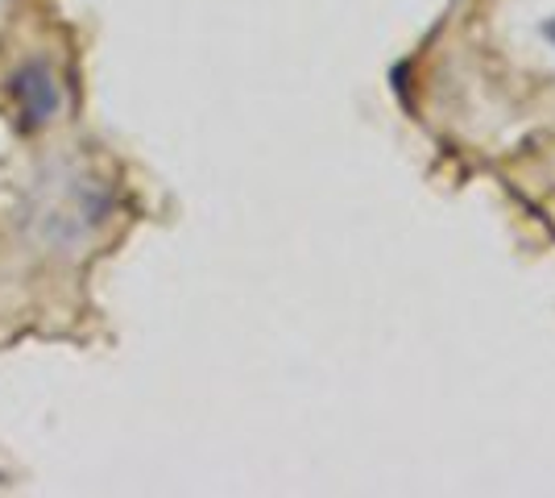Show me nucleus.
<instances>
[{
    "instance_id": "obj_1",
    "label": "nucleus",
    "mask_w": 555,
    "mask_h": 498,
    "mask_svg": "<svg viewBox=\"0 0 555 498\" xmlns=\"http://www.w3.org/2000/svg\"><path fill=\"white\" fill-rule=\"evenodd\" d=\"M9 92L17 95L25 125H47L59 113V84L42 59H29L22 72L9 79Z\"/></svg>"
},
{
    "instance_id": "obj_2",
    "label": "nucleus",
    "mask_w": 555,
    "mask_h": 498,
    "mask_svg": "<svg viewBox=\"0 0 555 498\" xmlns=\"http://www.w3.org/2000/svg\"><path fill=\"white\" fill-rule=\"evenodd\" d=\"M543 34H547V38H552V42H555V22H547V25H543Z\"/></svg>"
}]
</instances>
